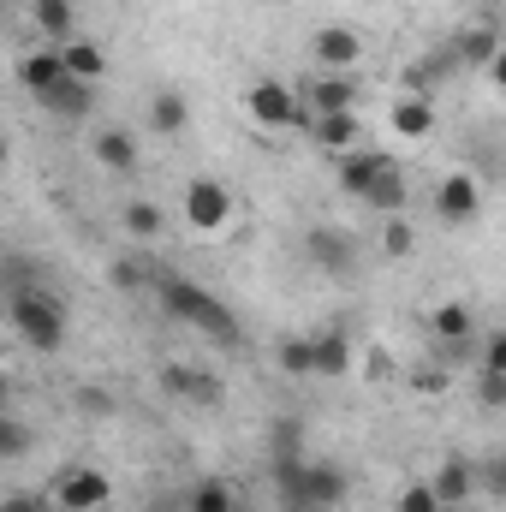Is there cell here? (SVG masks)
Listing matches in <instances>:
<instances>
[{"label":"cell","mask_w":506,"mask_h":512,"mask_svg":"<svg viewBox=\"0 0 506 512\" xmlns=\"http://www.w3.org/2000/svg\"><path fill=\"white\" fill-rule=\"evenodd\" d=\"M48 501H54V512H102L114 501V477L96 471V465H66V471L54 477Z\"/></svg>","instance_id":"obj_3"},{"label":"cell","mask_w":506,"mask_h":512,"mask_svg":"<svg viewBox=\"0 0 506 512\" xmlns=\"http://www.w3.org/2000/svg\"><path fill=\"white\" fill-rule=\"evenodd\" d=\"M36 108H42L48 120H60V126H84V120L96 114V84H78V78H54V84L36 96Z\"/></svg>","instance_id":"obj_10"},{"label":"cell","mask_w":506,"mask_h":512,"mask_svg":"<svg viewBox=\"0 0 506 512\" xmlns=\"http://www.w3.org/2000/svg\"><path fill=\"white\" fill-rule=\"evenodd\" d=\"M274 364H280L286 376H298V382H316V376H310V334H286V340L274 346Z\"/></svg>","instance_id":"obj_29"},{"label":"cell","mask_w":506,"mask_h":512,"mask_svg":"<svg viewBox=\"0 0 506 512\" xmlns=\"http://www.w3.org/2000/svg\"><path fill=\"white\" fill-rule=\"evenodd\" d=\"M352 66H364V36L346 24H322L310 36V72H352Z\"/></svg>","instance_id":"obj_8"},{"label":"cell","mask_w":506,"mask_h":512,"mask_svg":"<svg viewBox=\"0 0 506 512\" xmlns=\"http://www.w3.org/2000/svg\"><path fill=\"white\" fill-rule=\"evenodd\" d=\"M185 126H191V102H185L179 90H155V96H149V131L179 137Z\"/></svg>","instance_id":"obj_26"},{"label":"cell","mask_w":506,"mask_h":512,"mask_svg":"<svg viewBox=\"0 0 506 512\" xmlns=\"http://www.w3.org/2000/svg\"><path fill=\"white\" fill-rule=\"evenodd\" d=\"M292 96H298V108H304V120H316V114H358V78L352 72H310L304 84H292Z\"/></svg>","instance_id":"obj_4"},{"label":"cell","mask_w":506,"mask_h":512,"mask_svg":"<svg viewBox=\"0 0 506 512\" xmlns=\"http://www.w3.org/2000/svg\"><path fill=\"white\" fill-rule=\"evenodd\" d=\"M411 251H417V227H411L405 215H387V227H381V256H387V262H405Z\"/></svg>","instance_id":"obj_30"},{"label":"cell","mask_w":506,"mask_h":512,"mask_svg":"<svg viewBox=\"0 0 506 512\" xmlns=\"http://www.w3.org/2000/svg\"><path fill=\"white\" fill-rule=\"evenodd\" d=\"M358 203H364V209H376L381 221H387V215H405V203H411V185H405V173H399V167H387V173H381V179L364 191V197H358Z\"/></svg>","instance_id":"obj_24"},{"label":"cell","mask_w":506,"mask_h":512,"mask_svg":"<svg viewBox=\"0 0 506 512\" xmlns=\"http://www.w3.org/2000/svg\"><path fill=\"white\" fill-rule=\"evenodd\" d=\"M429 489H435V501H441L447 512L471 507V501H477V465H471L465 453H447V459H441V471L429 477Z\"/></svg>","instance_id":"obj_15"},{"label":"cell","mask_w":506,"mask_h":512,"mask_svg":"<svg viewBox=\"0 0 506 512\" xmlns=\"http://www.w3.org/2000/svg\"><path fill=\"white\" fill-rule=\"evenodd\" d=\"M435 215H441L447 227H471V221L483 215V185H477L471 173H447V179L435 185Z\"/></svg>","instance_id":"obj_11"},{"label":"cell","mask_w":506,"mask_h":512,"mask_svg":"<svg viewBox=\"0 0 506 512\" xmlns=\"http://www.w3.org/2000/svg\"><path fill=\"white\" fill-rule=\"evenodd\" d=\"M477 495H506V465L501 459H489V465L477 471Z\"/></svg>","instance_id":"obj_39"},{"label":"cell","mask_w":506,"mask_h":512,"mask_svg":"<svg viewBox=\"0 0 506 512\" xmlns=\"http://www.w3.org/2000/svg\"><path fill=\"white\" fill-rule=\"evenodd\" d=\"M346 495H352V471L340 459H304V471H298V501H304V512H334Z\"/></svg>","instance_id":"obj_5"},{"label":"cell","mask_w":506,"mask_h":512,"mask_svg":"<svg viewBox=\"0 0 506 512\" xmlns=\"http://www.w3.org/2000/svg\"><path fill=\"white\" fill-rule=\"evenodd\" d=\"M108 280H114L120 292H143V286H149V274H143V262H137V256H114Z\"/></svg>","instance_id":"obj_33"},{"label":"cell","mask_w":506,"mask_h":512,"mask_svg":"<svg viewBox=\"0 0 506 512\" xmlns=\"http://www.w3.org/2000/svg\"><path fill=\"white\" fill-rule=\"evenodd\" d=\"M143 512H185V507H179V501H149Z\"/></svg>","instance_id":"obj_40"},{"label":"cell","mask_w":506,"mask_h":512,"mask_svg":"<svg viewBox=\"0 0 506 512\" xmlns=\"http://www.w3.org/2000/svg\"><path fill=\"white\" fill-rule=\"evenodd\" d=\"M161 310L173 316V322H185V328H197L203 340H215V346H227V352H239L245 346V328H239V316L209 292V286H197V280H185V274H161Z\"/></svg>","instance_id":"obj_1"},{"label":"cell","mask_w":506,"mask_h":512,"mask_svg":"<svg viewBox=\"0 0 506 512\" xmlns=\"http://www.w3.org/2000/svg\"><path fill=\"white\" fill-rule=\"evenodd\" d=\"M179 209H185V221H191L197 233H221V227L233 221V191H227L221 179H209V173H197V179L185 185V197H179Z\"/></svg>","instance_id":"obj_7"},{"label":"cell","mask_w":506,"mask_h":512,"mask_svg":"<svg viewBox=\"0 0 506 512\" xmlns=\"http://www.w3.org/2000/svg\"><path fill=\"white\" fill-rule=\"evenodd\" d=\"M304 251H310V262L322 274H352L358 268V239L346 227H310L304 233Z\"/></svg>","instance_id":"obj_12"},{"label":"cell","mask_w":506,"mask_h":512,"mask_svg":"<svg viewBox=\"0 0 506 512\" xmlns=\"http://www.w3.org/2000/svg\"><path fill=\"white\" fill-rule=\"evenodd\" d=\"M60 72L78 78V84H102L108 78V48L90 42V36H72V42H60Z\"/></svg>","instance_id":"obj_18"},{"label":"cell","mask_w":506,"mask_h":512,"mask_svg":"<svg viewBox=\"0 0 506 512\" xmlns=\"http://www.w3.org/2000/svg\"><path fill=\"white\" fill-rule=\"evenodd\" d=\"M447 387H453L447 370H411V393H423V399H441Z\"/></svg>","instance_id":"obj_36"},{"label":"cell","mask_w":506,"mask_h":512,"mask_svg":"<svg viewBox=\"0 0 506 512\" xmlns=\"http://www.w3.org/2000/svg\"><path fill=\"white\" fill-rule=\"evenodd\" d=\"M12 78H18V90L42 96L54 78H66V72H60V48H24V54H18V66H12Z\"/></svg>","instance_id":"obj_20"},{"label":"cell","mask_w":506,"mask_h":512,"mask_svg":"<svg viewBox=\"0 0 506 512\" xmlns=\"http://www.w3.org/2000/svg\"><path fill=\"white\" fill-rule=\"evenodd\" d=\"M6 322H12V334L30 346V352H42V358H54L60 346H66V298L42 280V286H24V292H6Z\"/></svg>","instance_id":"obj_2"},{"label":"cell","mask_w":506,"mask_h":512,"mask_svg":"<svg viewBox=\"0 0 506 512\" xmlns=\"http://www.w3.org/2000/svg\"><path fill=\"white\" fill-rule=\"evenodd\" d=\"M120 227H126V239H161L167 233V215H161V203H149V197H126V209H120Z\"/></svg>","instance_id":"obj_28"},{"label":"cell","mask_w":506,"mask_h":512,"mask_svg":"<svg viewBox=\"0 0 506 512\" xmlns=\"http://www.w3.org/2000/svg\"><path fill=\"white\" fill-rule=\"evenodd\" d=\"M352 334L328 328V334H310V376H346L352 370Z\"/></svg>","instance_id":"obj_19"},{"label":"cell","mask_w":506,"mask_h":512,"mask_svg":"<svg viewBox=\"0 0 506 512\" xmlns=\"http://www.w3.org/2000/svg\"><path fill=\"white\" fill-rule=\"evenodd\" d=\"M30 24L60 48V42L78 36V0H30Z\"/></svg>","instance_id":"obj_22"},{"label":"cell","mask_w":506,"mask_h":512,"mask_svg":"<svg viewBox=\"0 0 506 512\" xmlns=\"http://www.w3.org/2000/svg\"><path fill=\"white\" fill-rule=\"evenodd\" d=\"M179 507L185 512H239V495H233V483H221V477H197V483L179 495Z\"/></svg>","instance_id":"obj_25"},{"label":"cell","mask_w":506,"mask_h":512,"mask_svg":"<svg viewBox=\"0 0 506 512\" xmlns=\"http://www.w3.org/2000/svg\"><path fill=\"white\" fill-rule=\"evenodd\" d=\"M477 358H483V370H495V376H506V334H489V340L477 346Z\"/></svg>","instance_id":"obj_38"},{"label":"cell","mask_w":506,"mask_h":512,"mask_svg":"<svg viewBox=\"0 0 506 512\" xmlns=\"http://www.w3.org/2000/svg\"><path fill=\"white\" fill-rule=\"evenodd\" d=\"M393 131L411 137V143H423V137L435 131V102H429V96H399V102H393Z\"/></svg>","instance_id":"obj_27"},{"label":"cell","mask_w":506,"mask_h":512,"mask_svg":"<svg viewBox=\"0 0 506 512\" xmlns=\"http://www.w3.org/2000/svg\"><path fill=\"white\" fill-rule=\"evenodd\" d=\"M245 114L268 131H304V108H298L292 84H280V78H256L245 96Z\"/></svg>","instance_id":"obj_6"},{"label":"cell","mask_w":506,"mask_h":512,"mask_svg":"<svg viewBox=\"0 0 506 512\" xmlns=\"http://www.w3.org/2000/svg\"><path fill=\"white\" fill-rule=\"evenodd\" d=\"M399 512H447V507L435 501L429 483H405V489H399Z\"/></svg>","instance_id":"obj_35"},{"label":"cell","mask_w":506,"mask_h":512,"mask_svg":"<svg viewBox=\"0 0 506 512\" xmlns=\"http://www.w3.org/2000/svg\"><path fill=\"white\" fill-rule=\"evenodd\" d=\"M0 512H54V501H48V489H6Z\"/></svg>","instance_id":"obj_32"},{"label":"cell","mask_w":506,"mask_h":512,"mask_svg":"<svg viewBox=\"0 0 506 512\" xmlns=\"http://www.w3.org/2000/svg\"><path fill=\"white\" fill-rule=\"evenodd\" d=\"M0 24H6V0H0Z\"/></svg>","instance_id":"obj_43"},{"label":"cell","mask_w":506,"mask_h":512,"mask_svg":"<svg viewBox=\"0 0 506 512\" xmlns=\"http://www.w3.org/2000/svg\"><path fill=\"white\" fill-rule=\"evenodd\" d=\"M48 274H42V262H30V256H6L0 262V292H24V286H42Z\"/></svg>","instance_id":"obj_31"},{"label":"cell","mask_w":506,"mask_h":512,"mask_svg":"<svg viewBox=\"0 0 506 512\" xmlns=\"http://www.w3.org/2000/svg\"><path fill=\"white\" fill-rule=\"evenodd\" d=\"M477 399H483V411H501V405H506V376L483 370V382H477Z\"/></svg>","instance_id":"obj_37"},{"label":"cell","mask_w":506,"mask_h":512,"mask_svg":"<svg viewBox=\"0 0 506 512\" xmlns=\"http://www.w3.org/2000/svg\"><path fill=\"white\" fill-rule=\"evenodd\" d=\"M304 137L322 155H352V149H364V120L358 114H316V120H304Z\"/></svg>","instance_id":"obj_13"},{"label":"cell","mask_w":506,"mask_h":512,"mask_svg":"<svg viewBox=\"0 0 506 512\" xmlns=\"http://www.w3.org/2000/svg\"><path fill=\"white\" fill-rule=\"evenodd\" d=\"M90 155H96L108 173H137V167H143V149H137V131L131 126H102L96 143H90Z\"/></svg>","instance_id":"obj_17"},{"label":"cell","mask_w":506,"mask_h":512,"mask_svg":"<svg viewBox=\"0 0 506 512\" xmlns=\"http://www.w3.org/2000/svg\"><path fill=\"white\" fill-rule=\"evenodd\" d=\"M155 382H161V393H173V399H185V405H197V411H215V405L227 399L221 376L191 370V364H161V370H155Z\"/></svg>","instance_id":"obj_9"},{"label":"cell","mask_w":506,"mask_h":512,"mask_svg":"<svg viewBox=\"0 0 506 512\" xmlns=\"http://www.w3.org/2000/svg\"><path fill=\"white\" fill-rule=\"evenodd\" d=\"M387 167H399L387 149H352V155H334V179H340V191H346V197H364Z\"/></svg>","instance_id":"obj_14"},{"label":"cell","mask_w":506,"mask_h":512,"mask_svg":"<svg viewBox=\"0 0 506 512\" xmlns=\"http://www.w3.org/2000/svg\"><path fill=\"white\" fill-rule=\"evenodd\" d=\"M453 512H483V507H453Z\"/></svg>","instance_id":"obj_42"},{"label":"cell","mask_w":506,"mask_h":512,"mask_svg":"<svg viewBox=\"0 0 506 512\" xmlns=\"http://www.w3.org/2000/svg\"><path fill=\"white\" fill-rule=\"evenodd\" d=\"M304 447H310V423L304 417H292V411L268 417V459H310Z\"/></svg>","instance_id":"obj_23"},{"label":"cell","mask_w":506,"mask_h":512,"mask_svg":"<svg viewBox=\"0 0 506 512\" xmlns=\"http://www.w3.org/2000/svg\"><path fill=\"white\" fill-rule=\"evenodd\" d=\"M6 161H12V143H6V131H0V167H6Z\"/></svg>","instance_id":"obj_41"},{"label":"cell","mask_w":506,"mask_h":512,"mask_svg":"<svg viewBox=\"0 0 506 512\" xmlns=\"http://www.w3.org/2000/svg\"><path fill=\"white\" fill-rule=\"evenodd\" d=\"M0 423H6V417H0Z\"/></svg>","instance_id":"obj_44"},{"label":"cell","mask_w":506,"mask_h":512,"mask_svg":"<svg viewBox=\"0 0 506 512\" xmlns=\"http://www.w3.org/2000/svg\"><path fill=\"white\" fill-rule=\"evenodd\" d=\"M30 447H36V441H30V429L6 417V423H0V459H24Z\"/></svg>","instance_id":"obj_34"},{"label":"cell","mask_w":506,"mask_h":512,"mask_svg":"<svg viewBox=\"0 0 506 512\" xmlns=\"http://www.w3.org/2000/svg\"><path fill=\"white\" fill-rule=\"evenodd\" d=\"M429 334H435V346H459V340H477V316H471V304H459V298L435 304V310H429Z\"/></svg>","instance_id":"obj_21"},{"label":"cell","mask_w":506,"mask_h":512,"mask_svg":"<svg viewBox=\"0 0 506 512\" xmlns=\"http://www.w3.org/2000/svg\"><path fill=\"white\" fill-rule=\"evenodd\" d=\"M453 60H459V66H471V72L495 66V60H501V30H495V18L465 24V30L453 36Z\"/></svg>","instance_id":"obj_16"}]
</instances>
